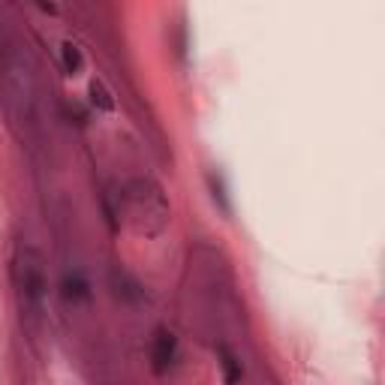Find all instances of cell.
<instances>
[{
	"instance_id": "1",
	"label": "cell",
	"mask_w": 385,
	"mask_h": 385,
	"mask_svg": "<svg viewBox=\"0 0 385 385\" xmlns=\"http://www.w3.org/2000/svg\"><path fill=\"white\" fill-rule=\"evenodd\" d=\"M120 217L136 235L156 238L172 223V205L154 178H130L120 190Z\"/></svg>"
},
{
	"instance_id": "2",
	"label": "cell",
	"mask_w": 385,
	"mask_h": 385,
	"mask_svg": "<svg viewBox=\"0 0 385 385\" xmlns=\"http://www.w3.org/2000/svg\"><path fill=\"white\" fill-rule=\"evenodd\" d=\"M16 280H18V298H21V310L28 313V319L36 322L45 313V301H48V277H45V265L42 256L33 247H21L18 259H16Z\"/></svg>"
},
{
	"instance_id": "3",
	"label": "cell",
	"mask_w": 385,
	"mask_h": 385,
	"mask_svg": "<svg viewBox=\"0 0 385 385\" xmlns=\"http://www.w3.org/2000/svg\"><path fill=\"white\" fill-rule=\"evenodd\" d=\"M175 358H178V340H175V334L172 331H156L154 337V343H151V361H154V370L156 373H166L168 367L175 364Z\"/></svg>"
},
{
	"instance_id": "4",
	"label": "cell",
	"mask_w": 385,
	"mask_h": 385,
	"mask_svg": "<svg viewBox=\"0 0 385 385\" xmlns=\"http://www.w3.org/2000/svg\"><path fill=\"white\" fill-rule=\"evenodd\" d=\"M64 289H67V298H69V301H88V298H91L88 280H84V277H81L79 271L67 274V280H64Z\"/></svg>"
},
{
	"instance_id": "5",
	"label": "cell",
	"mask_w": 385,
	"mask_h": 385,
	"mask_svg": "<svg viewBox=\"0 0 385 385\" xmlns=\"http://www.w3.org/2000/svg\"><path fill=\"white\" fill-rule=\"evenodd\" d=\"M91 103L96 108H103V112H115V100H112V93H108V88L100 81V79H93L91 81Z\"/></svg>"
},
{
	"instance_id": "6",
	"label": "cell",
	"mask_w": 385,
	"mask_h": 385,
	"mask_svg": "<svg viewBox=\"0 0 385 385\" xmlns=\"http://www.w3.org/2000/svg\"><path fill=\"white\" fill-rule=\"evenodd\" d=\"M60 57H64V69L69 72V76H76V72H81L84 60H81V52H79V45H72V42H64V45H60Z\"/></svg>"
},
{
	"instance_id": "7",
	"label": "cell",
	"mask_w": 385,
	"mask_h": 385,
	"mask_svg": "<svg viewBox=\"0 0 385 385\" xmlns=\"http://www.w3.org/2000/svg\"><path fill=\"white\" fill-rule=\"evenodd\" d=\"M217 355H220V364H223V370H226V382H235V379H241V367H238V358L229 352L226 346H220L217 349Z\"/></svg>"
}]
</instances>
